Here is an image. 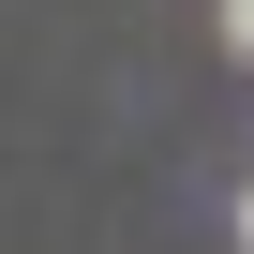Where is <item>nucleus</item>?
<instances>
[{"label":"nucleus","instance_id":"f257e3e1","mask_svg":"<svg viewBox=\"0 0 254 254\" xmlns=\"http://www.w3.org/2000/svg\"><path fill=\"white\" fill-rule=\"evenodd\" d=\"M224 45H239V60H254V0H224Z\"/></svg>","mask_w":254,"mask_h":254},{"label":"nucleus","instance_id":"f03ea898","mask_svg":"<svg viewBox=\"0 0 254 254\" xmlns=\"http://www.w3.org/2000/svg\"><path fill=\"white\" fill-rule=\"evenodd\" d=\"M239 224H254V194H239Z\"/></svg>","mask_w":254,"mask_h":254}]
</instances>
